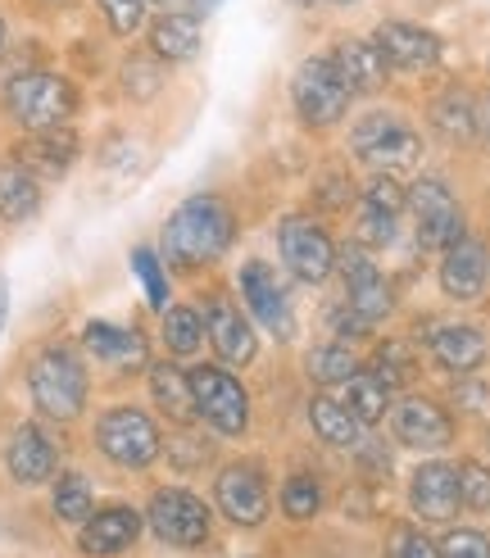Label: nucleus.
<instances>
[{
    "instance_id": "obj_14",
    "label": "nucleus",
    "mask_w": 490,
    "mask_h": 558,
    "mask_svg": "<svg viewBox=\"0 0 490 558\" xmlns=\"http://www.w3.org/2000/svg\"><path fill=\"white\" fill-rule=\"evenodd\" d=\"M213 499L236 526H259L268 518V486L259 477V468L250 463L223 468V477L213 482Z\"/></svg>"
},
{
    "instance_id": "obj_37",
    "label": "nucleus",
    "mask_w": 490,
    "mask_h": 558,
    "mask_svg": "<svg viewBox=\"0 0 490 558\" xmlns=\"http://www.w3.org/2000/svg\"><path fill=\"white\" fill-rule=\"evenodd\" d=\"M364 205H372V209H381V214H395V218H400V209L408 205V191H404L391 173H377V178L364 186Z\"/></svg>"
},
{
    "instance_id": "obj_30",
    "label": "nucleus",
    "mask_w": 490,
    "mask_h": 558,
    "mask_svg": "<svg viewBox=\"0 0 490 558\" xmlns=\"http://www.w3.org/2000/svg\"><path fill=\"white\" fill-rule=\"evenodd\" d=\"M359 423L368 427V423H381L387 417V409H391V386L381 381L377 373H354L350 381H345V400H341Z\"/></svg>"
},
{
    "instance_id": "obj_48",
    "label": "nucleus",
    "mask_w": 490,
    "mask_h": 558,
    "mask_svg": "<svg viewBox=\"0 0 490 558\" xmlns=\"http://www.w3.org/2000/svg\"><path fill=\"white\" fill-rule=\"evenodd\" d=\"M477 128L490 136V100H481V105H477Z\"/></svg>"
},
{
    "instance_id": "obj_34",
    "label": "nucleus",
    "mask_w": 490,
    "mask_h": 558,
    "mask_svg": "<svg viewBox=\"0 0 490 558\" xmlns=\"http://www.w3.org/2000/svg\"><path fill=\"white\" fill-rule=\"evenodd\" d=\"M282 509L295 522H309L322 509V486L309 477V472H295V477L282 486Z\"/></svg>"
},
{
    "instance_id": "obj_28",
    "label": "nucleus",
    "mask_w": 490,
    "mask_h": 558,
    "mask_svg": "<svg viewBox=\"0 0 490 558\" xmlns=\"http://www.w3.org/2000/svg\"><path fill=\"white\" fill-rule=\"evenodd\" d=\"M150 400L173 417V423H191L196 417V396H191V377L177 364H150Z\"/></svg>"
},
{
    "instance_id": "obj_50",
    "label": "nucleus",
    "mask_w": 490,
    "mask_h": 558,
    "mask_svg": "<svg viewBox=\"0 0 490 558\" xmlns=\"http://www.w3.org/2000/svg\"><path fill=\"white\" fill-rule=\"evenodd\" d=\"M0 50H5V19H0Z\"/></svg>"
},
{
    "instance_id": "obj_43",
    "label": "nucleus",
    "mask_w": 490,
    "mask_h": 558,
    "mask_svg": "<svg viewBox=\"0 0 490 558\" xmlns=\"http://www.w3.org/2000/svg\"><path fill=\"white\" fill-rule=\"evenodd\" d=\"M169 459H173V468H200L205 459H209V445L200 440V436H191V432H182V436H173L169 440Z\"/></svg>"
},
{
    "instance_id": "obj_24",
    "label": "nucleus",
    "mask_w": 490,
    "mask_h": 558,
    "mask_svg": "<svg viewBox=\"0 0 490 558\" xmlns=\"http://www.w3.org/2000/svg\"><path fill=\"white\" fill-rule=\"evenodd\" d=\"M431 354H436V364L441 368L468 377V373H477L486 364V337L468 323H450L441 331H431Z\"/></svg>"
},
{
    "instance_id": "obj_33",
    "label": "nucleus",
    "mask_w": 490,
    "mask_h": 558,
    "mask_svg": "<svg viewBox=\"0 0 490 558\" xmlns=\"http://www.w3.org/2000/svg\"><path fill=\"white\" fill-rule=\"evenodd\" d=\"M305 368H309V377L322 381V386H345L354 373H359V364H354V354H350L345 345H318V350H309Z\"/></svg>"
},
{
    "instance_id": "obj_31",
    "label": "nucleus",
    "mask_w": 490,
    "mask_h": 558,
    "mask_svg": "<svg viewBox=\"0 0 490 558\" xmlns=\"http://www.w3.org/2000/svg\"><path fill=\"white\" fill-rule=\"evenodd\" d=\"M163 345L169 354H196L205 345V318L196 310H163Z\"/></svg>"
},
{
    "instance_id": "obj_4",
    "label": "nucleus",
    "mask_w": 490,
    "mask_h": 558,
    "mask_svg": "<svg viewBox=\"0 0 490 558\" xmlns=\"http://www.w3.org/2000/svg\"><path fill=\"white\" fill-rule=\"evenodd\" d=\"M350 100L354 92L345 87V77L336 73L332 54H314V60H305L295 69L291 77V105L295 114L305 119L309 128H332L350 114Z\"/></svg>"
},
{
    "instance_id": "obj_39",
    "label": "nucleus",
    "mask_w": 490,
    "mask_h": 558,
    "mask_svg": "<svg viewBox=\"0 0 490 558\" xmlns=\"http://www.w3.org/2000/svg\"><path fill=\"white\" fill-rule=\"evenodd\" d=\"M100 10H105L109 27H114L119 37H132L146 19V0H100Z\"/></svg>"
},
{
    "instance_id": "obj_5",
    "label": "nucleus",
    "mask_w": 490,
    "mask_h": 558,
    "mask_svg": "<svg viewBox=\"0 0 490 558\" xmlns=\"http://www.w3.org/2000/svg\"><path fill=\"white\" fill-rule=\"evenodd\" d=\"M96 445H100V454L109 463H119V468H150L159 459V450H163V436H159L150 413L123 404V409L100 413Z\"/></svg>"
},
{
    "instance_id": "obj_1",
    "label": "nucleus",
    "mask_w": 490,
    "mask_h": 558,
    "mask_svg": "<svg viewBox=\"0 0 490 558\" xmlns=\"http://www.w3.org/2000/svg\"><path fill=\"white\" fill-rule=\"evenodd\" d=\"M232 236H236V218L228 201H218V195H191L163 222V255L177 268H205L228 255Z\"/></svg>"
},
{
    "instance_id": "obj_49",
    "label": "nucleus",
    "mask_w": 490,
    "mask_h": 558,
    "mask_svg": "<svg viewBox=\"0 0 490 558\" xmlns=\"http://www.w3.org/2000/svg\"><path fill=\"white\" fill-rule=\"evenodd\" d=\"M196 5H200V10H213V5H218V0H196Z\"/></svg>"
},
{
    "instance_id": "obj_47",
    "label": "nucleus",
    "mask_w": 490,
    "mask_h": 558,
    "mask_svg": "<svg viewBox=\"0 0 490 558\" xmlns=\"http://www.w3.org/2000/svg\"><path fill=\"white\" fill-rule=\"evenodd\" d=\"M5 318H10V282L0 277V327H5Z\"/></svg>"
},
{
    "instance_id": "obj_3",
    "label": "nucleus",
    "mask_w": 490,
    "mask_h": 558,
    "mask_svg": "<svg viewBox=\"0 0 490 558\" xmlns=\"http://www.w3.org/2000/svg\"><path fill=\"white\" fill-rule=\"evenodd\" d=\"M5 109H10V119L27 132L64 128L73 119V109H77V92H73L69 77L33 69V73H19L5 87Z\"/></svg>"
},
{
    "instance_id": "obj_45",
    "label": "nucleus",
    "mask_w": 490,
    "mask_h": 558,
    "mask_svg": "<svg viewBox=\"0 0 490 558\" xmlns=\"http://www.w3.org/2000/svg\"><path fill=\"white\" fill-rule=\"evenodd\" d=\"M332 331H336L341 341H345V337L354 341V337H364V331H368V323H364V318H359V314H354L350 304H345V310H336V314H332Z\"/></svg>"
},
{
    "instance_id": "obj_19",
    "label": "nucleus",
    "mask_w": 490,
    "mask_h": 558,
    "mask_svg": "<svg viewBox=\"0 0 490 558\" xmlns=\"http://www.w3.org/2000/svg\"><path fill=\"white\" fill-rule=\"evenodd\" d=\"M486 277H490V255H486V245L473 241V236H463L445 250V259H441V291L458 304H468L486 291Z\"/></svg>"
},
{
    "instance_id": "obj_20",
    "label": "nucleus",
    "mask_w": 490,
    "mask_h": 558,
    "mask_svg": "<svg viewBox=\"0 0 490 558\" xmlns=\"http://www.w3.org/2000/svg\"><path fill=\"white\" fill-rule=\"evenodd\" d=\"M82 345L96 364L114 368V373H132L146 368V337L136 327H114V323H87L82 327Z\"/></svg>"
},
{
    "instance_id": "obj_41",
    "label": "nucleus",
    "mask_w": 490,
    "mask_h": 558,
    "mask_svg": "<svg viewBox=\"0 0 490 558\" xmlns=\"http://www.w3.org/2000/svg\"><path fill=\"white\" fill-rule=\"evenodd\" d=\"M436 549H441V558H490V541L481 532H468V526L450 532Z\"/></svg>"
},
{
    "instance_id": "obj_7",
    "label": "nucleus",
    "mask_w": 490,
    "mask_h": 558,
    "mask_svg": "<svg viewBox=\"0 0 490 558\" xmlns=\"http://www.w3.org/2000/svg\"><path fill=\"white\" fill-rule=\"evenodd\" d=\"M350 146L364 163L372 169H408V163L418 159V136L408 128L400 114H387V109H377V114H364L350 132Z\"/></svg>"
},
{
    "instance_id": "obj_8",
    "label": "nucleus",
    "mask_w": 490,
    "mask_h": 558,
    "mask_svg": "<svg viewBox=\"0 0 490 558\" xmlns=\"http://www.w3.org/2000/svg\"><path fill=\"white\" fill-rule=\"evenodd\" d=\"M146 522H150V532L173 549H196L209 541V509L191 490H177V486H163L150 495Z\"/></svg>"
},
{
    "instance_id": "obj_35",
    "label": "nucleus",
    "mask_w": 490,
    "mask_h": 558,
    "mask_svg": "<svg viewBox=\"0 0 490 558\" xmlns=\"http://www.w3.org/2000/svg\"><path fill=\"white\" fill-rule=\"evenodd\" d=\"M132 272L142 277V287H146V300H150V310H169V277H163V264L155 250H132Z\"/></svg>"
},
{
    "instance_id": "obj_25",
    "label": "nucleus",
    "mask_w": 490,
    "mask_h": 558,
    "mask_svg": "<svg viewBox=\"0 0 490 558\" xmlns=\"http://www.w3.org/2000/svg\"><path fill=\"white\" fill-rule=\"evenodd\" d=\"M150 54L155 60H196L200 54V19L196 14H159L150 23Z\"/></svg>"
},
{
    "instance_id": "obj_22",
    "label": "nucleus",
    "mask_w": 490,
    "mask_h": 558,
    "mask_svg": "<svg viewBox=\"0 0 490 558\" xmlns=\"http://www.w3.org/2000/svg\"><path fill=\"white\" fill-rule=\"evenodd\" d=\"M332 64H336V73L345 77V87L354 96L381 92V87H387V77H391L387 54L377 50V41H364V37H345L336 46V54H332Z\"/></svg>"
},
{
    "instance_id": "obj_40",
    "label": "nucleus",
    "mask_w": 490,
    "mask_h": 558,
    "mask_svg": "<svg viewBox=\"0 0 490 558\" xmlns=\"http://www.w3.org/2000/svg\"><path fill=\"white\" fill-rule=\"evenodd\" d=\"M359 241L364 245H391L395 241V214H381L372 205H359Z\"/></svg>"
},
{
    "instance_id": "obj_17",
    "label": "nucleus",
    "mask_w": 490,
    "mask_h": 558,
    "mask_svg": "<svg viewBox=\"0 0 490 558\" xmlns=\"http://www.w3.org/2000/svg\"><path fill=\"white\" fill-rule=\"evenodd\" d=\"M136 536H142V513L127 505H109V509H91V518L82 522L77 549L91 558H114V554L132 549Z\"/></svg>"
},
{
    "instance_id": "obj_27",
    "label": "nucleus",
    "mask_w": 490,
    "mask_h": 558,
    "mask_svg": "<svg viewBox=\"0 0 490 558\" xmlns=\"http://www.w3.org/2000/svg\"><path fill=\"white\" fill-rule=\"evenodd\" d=\"M309 427L318 432V440L336 445V450H359V445H364V423L341 400H332V396L309 400Z\"/></svg>"
},
{
    "instance_id": "obj_26",
    "label": "nucleus",
    "mask_w": 490,
    "mask_h": 558,
    "mask_svg": "<svg viewBox=\"0 0 490 558\" xmlns=\"http://www.w3.org/2000/svg\"><path fill=\"white\" fill-rule=\"evenodd\" d=\"M37 205H41V178L23 159H5L0 163V218L23 222L37 214Z\"/></svg>"
},
{
    "instance_id": "obj_12",
    "label": "nucleus",
    "mask_w": 490,
    "mask_h": 558,
    "mask_svg": "<svg viewBox=\"0 0 490 558\" xmlns=\"http://www.w3.org/2000/svg\"><path fill=\"white\" fill-rule=\"evenodd\" d=\"M391 427H395V440L408 445V450H445L454 440V423L450 413L427 400V396H408L391 409Z\"/></svg>"
},
{
    "instance_id": "obj_46",
    "label": "nucleus",
    "mask_w": 490,
    "mask_h": 558,
    "mask_svg": "<svg viewBox=\"0 0 490 558\" xmlns=\"http://www.w3.org/2000/svg\"><path fill=\"white\" fill-rule=\"evenodd\" d=\"M454 396L463 400V409H481V400H486V386H477V381H473V386H458Z\"/></svg>"
},
{
    "instance_id": "obj_23",
    "label": "nucleus",
    "mask_w": 490,
    "mask_h": 558,
    "mask_svg": "<svg viewBox=\"0 0 490 558\" xmlns=\"http://www.w3.org/2000/svg\"><path fill=\"white\" fill-rule=\"evenodd\" d=\"M37 178H60L69 173V163L77 159V136L69 128H46V132H27V142L19 146V155Z\"/></svg>"
},
{
    "instance_id": "obj_15",
    "label": "nucleus",
    "mask_w": 490,
    "mask_h": 558,
    "mask_svg": "<svg viewBox=\"0 0 490 558\" xmlns=\"http://www.w3.org/2000/svg\"><path fill=\"white\" fill-rule=\"evenodd\" d=\"M241 300L245 310H250L272 337H291V304H286V291L278 282V272H272L264 259H250L241 268Z\"/></svg>"
},
{
    "instance_id": "obj_18",
    "label": "nucleus",
    "mask_w": 490,
    "mask_h": 558,
    "mask_svg": "<svg viewBox=\"0 0 490 558\" xmlns=\"http://www.w3.org/2000/svg\"><path fill=\"white\" fill-rule=\"evenodd\" d=\"M408 505L422 522H450L458 513V468L450 463H422L408 482Z\"/></svg>"
},
{
    "instance_id": "obj_38",
    "label": "nucleus",
    "mask_w": 490,
    "mask_h": 558,
    "mask_svg": "<svg viewBox=\"0 0 490 558\" xmlns=\"http://www.w3.org/2000/svg\"><path fill=\"white\" fill-rule=\"evenodd\" d=\"M159 82H163V77H159V64H155V60H142V54H136V60L123 64V87H127V96H136V100L155 96Z\"/></svg>"
},
{
    "instance_id": "obj_51",
    "label": "nucleus",
    "mask_w": 490,
    "mask_h": 558,
    "mask_svg": "<svg viewBox=\"0 0 490 558\" xmlns=\"http://www.w3.org/2000/svg\"><path fill=\"white\" fill-rule=\"evenodd\" d=\"M291 5H299V10H309V5H314V0H291Z\"/></svg>"
},
{
    "instance_id": "obj_13",
    "label": "nucleus",
    "mask_w": 490,
    "mask_h": 558,
    "mask_svg": "<svg viewBox=\"0 0 490 558\" xmlns=\"http://www.w3.org/2000/svg\"><path fill=\"white\" fill-rule=\"evenodd\" d=\"M205 337L213 341L218 359L232 364V368H245L255 359V350H259V337H255L250 318L241 314V304H232L223 295L209 300V310H205Z\"/></svg>"
},
{
    "instance_id": "obj_52",
    "label": "nucleus",
    "mask_w": 490,
    "mask_h": 558,
    "mask_svg": "<svg viewBox=\"0 0 490 558\" xmlns=\"http://www.w3.org/2000/svg\"><path fill=\"white\" fill-rule=\"evenodd\" d=\"M336 5H354V0H336Z\"/></svg>"
},
{
    "instance_id": "obj_11",
    "label": "nucleus",
    "mask_w": 490,
    "mask_h": 558,
    "mask_svg": "<svg viewBox=\"0 0 490 558\" xmlns=\"http://www.w3.org/2000/svg\"><path fill=\"white\" fill-rule=\"evenodd\" d=\"M336 268L345 272V304L368 327L391 314V287H387V277L377 272V264L364 255L359 245H341L336 250Z\"/></svg>"
},
{
    "instance_id": "obj_16",
    "label": "nucleus",
    "mask_w": 490,
    "mask_h": 558,
    "mask_svg": "<svg viewBox=\"0 0 490 558\" xmlns=\"http://www.w3.org/2000/svg\"><path fill=\"white\" fill-rule=\"evenodd\" d=\"M372 41H377L381 54H387V64L404 69V73H422V69H431L436 60H441V37L427 33V27H418V23L391 19V23L377 27Z\"/></svg>"
},
{
    "instance_id": "obj_36",
    "label": "nucleus",
    "mask_w": 490,
    "mask_h": 558,
    "mask_svg": "<svg viewBox=\"0 0 490 558\" xmlns=\"http://www.w3.org/2000/svg\"><path fill=\"white\" fill-rule=\"evenodd\" d=\"M458 499L468 505L473 513L490 509V468L486 463H458Z\"/></svg>"
},
{
    "instance_id": "obj_2",
    "label": "nucleus",
    "mask_w": 490,
    "mask_h": 558,
    "mask_svg": "<svg viewBox=\"0 0 490 558\" xmlns=\"http://www.w3.org/2000/svg\"><path fill=\"white\" fill-rule=\"evenodd\" d=\"M27 396L50 423H73L87 409V368L69 345H50L27 368Z\"/></svg>"
},
{
    "instance_id": "obj_10",
    "label": "nucleus",
    "mask_w": 490,
    "mask_h": 558,
    "mask_svg": "<svg viewBox=\"0 0 490 558\" xmlns=\"http://www.w3.org/2000/svg\"><path fill=\"white\" fill-rule=\"evenodd\" d=\"M408 209L418 218V245L422 250H450L454 241H463V209L450 195V186L441 178H422L408 191Z\"/></svg>"
},
{
    "instance_id": "obj_53",
    "label": "nucleus",
    "mask_w": 490,
    "mask_h": 558,
    "mask_svg": "<svg viewBox=\"0 0 490 558\" xmlns=\"http://www.w3.org/2000/svg\"><path fill=\"white\" fill-rule=\"evenodd\" d=\"M54 5H69V0H54Z\"/></svg>"
},
{
    "instance_id": "obj_32",
    "label": "nucleus",
    "mask_w": 490,
    "mask_h": 558,
    "mask_svg": "<svg viewBox=\"0 0 490 558\" xmlns=\"http://www.w3.org/2000/svg\"><path fill=\"white\" fill-rule=\"evenodd\" d=\"M54 518L60 522H87L91 518V482L82 477V472H64L60 482H54Z\"/></svg>"
},
{
    "instance_id": "obj_6",
    "label": "nucleus",
    "mask_w": 490,
    "mask_h": 558,
    "mask_svg": "<svg viewBox=\"0 0 490 558\" xmlns=\"http://www.w3.org/2000/svg\"><path fill=\"white\" fill-rule=\"evenodd\" d=\"M191 396H196V417L223 436H241L250 427V396L245 386L223 368H191Z\"/></svg>"
},
{
    "instance_id": "obj_44",
    "label": "nucleus",
    "mask_w": 490,
    "mask_h": 558,
    "mask_svg": "<svg viewBox=\"0 0 490 558\" xmlns=\"http://www.w3.org/2000/svg\"><path fill=\"white\" fill-rule=\"evenodd\" d=\"M381 381H387L391 390L400 386V381H408V373H414V368H408V354L400 350V345H387V350H381L377 354V368H372Z\"/></svg>"
},
{
    "instance_id": "obj_42",
    "label": "nucleus",
    "mask_w": 490,
    "mask_h": 558,
    "mask_svg": "<svg viewBox=\"0 0 490 558\" xmlns=\"http://www.w3.org/2000/svg\"><path fill=\"white\" fill-rule=\"evenodd\" d=\"M391 558H441V549H436L422 532H414V526H395L391 532Z\"/></svg>"
},
{
    "instance_id": "obj_9",
    "label": "nucleus",
    "mask_w": 490,
    "mask_h": 558,
    "mask_svg": "<svg viewBox=\"0 0 490 558\" xmlns=\"http://www.w3.org/2000/svg\"><path fill=\"white\" fill-rule=\"evenodd\" d=\"M278 250H282V264L291 268V277H299V282H327L336 268V245L332 236H327L314 218H286L278 228Z\"/></svg>"
},
{
    "instance_id": "obj_21",
    "label": "nucleus",
    "mask_w": 490,
    "mask_h": 558,
    "mask_svg": "<svg viewBox=\"0 0 490 558\" xmlns=\"http://www.w3.org/2000/svg\"><path fill=\"white\" fill-rule=\"evenodd\" d=\"M5 468L19 486H41L46 477H54V468H60V450H54V440L37 423H23L5 450Z\"/></svg>"
},
{
    "instance_id": "obj_29",
    "label": "nucleus",
    "mask_w": 490,
    "mask_h": 558,
    "mask_svg": "<svg viewBox=\"0 0 490 558\" xmlns=\"http://www.w3.org/2000/svg\"><path fill=\"white\" fill-rule=\"evenodd\" d=\"M431 128L445 136V142H473L477 136V100L468 92H441L431 100Z\"/></svg>"
}]
</instances>
